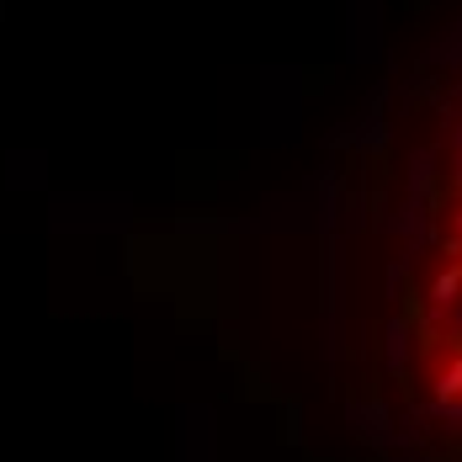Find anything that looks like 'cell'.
<instances>
[{"mask_svg":"<svg viewBox=\"0 0 462 462\" xmlns=\"http://www.w3.org/2000/svg\"><path fill=\"white\" fill-rule=\"evenodd\" d=\"M372 393L420 462H462V32L393 123L367 218Z\"/></svg>","mask_w":462,"mask_h":462,"instance_id":"6da1fadb","label":"cell"}]
</instances>
